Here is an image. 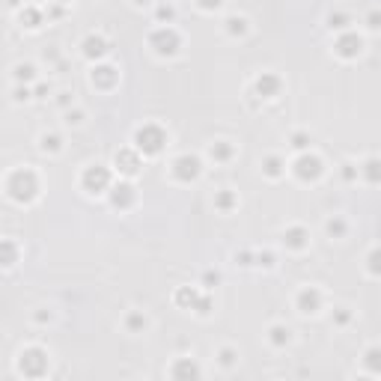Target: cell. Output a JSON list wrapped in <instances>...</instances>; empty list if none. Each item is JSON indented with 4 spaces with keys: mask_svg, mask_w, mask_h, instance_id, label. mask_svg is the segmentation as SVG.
Instances as JSON below:
<instances>
[{
    "mask_svg": "<svg viewBox=\"0 0 381 381\" xmlns=\"http://www.w3.org/2000/svg\"><path fill=\"white\" fill-rule=\"evenodd\" d=\"M18 366H21V372L24 375H42L45 372V366H48V357L39 352V349H27L24 355H21V360H18Z\"/></svg>",
    "mask_w": 381,
    "mask_h": 381,
    "instance_id": "3957f363",
    "label": "cell"
},
{
    "mask_svg": "<svg viewBox=\"0 0 381 381\" xmlns=\"http://www.w3.org/2000/svg\"><path fill=\"white\" fill-rule=\"evenodd\" d=\"M131 200V188L128 185H119L117 190H113V206H125Z\"/></svg>",
    "mask_w": 381,
    "mask_h": 381,
    "instance_id": "4fadbf2b",
    "label": "cell"
},
{
    "mask_svg": "<svg viewBox=\"0 0 381 381\" xmlns=\"http://www.w3.org/2000/svg\"><path fill=\"white\" fill-rule=\"evenodd\" d=\"M176 176H179L182 182L197 179V176H200V161H197L194 155H182V158L176 161Z\"/></svg>",
    "mask_w": 381,
    "mask_h": 381,
    "instance_id": "5b68a950",
    "label": "cell"
},
{
    "mask_svg": "<svg viewBox=\"0 0 381 381\" xmlns=\"http://www.w3.org/2000/svg\"><path fill=\"white\" fill-rule=\"evenodd\" d=\"M200 6H206V9H214V6H220V0H200Z\"/></svg>",
    "mask_w": 381,
    "mask_h": 381,
    "instance_id": "4316f807",
    "label": "cell"
},
{
    "mask_svg": "<svg viewBox=\"0 0 381 381\" xmlns=\"http://www.w3.org/2000/svg\"><path fill=\"white\" fill-rule=\"evenodd\" d=\"M134 140H137V146L146 152V155H155V152H161V146H164V131L155 128V125H146V128H140L134 134Z\"/></svg>",
    "mask_w": 381,
    "mask_h": 381,
    "instance_id": "7a4b0ae2",
    "label": "cell"
},
{
    "mask_svg": "<svg viewBox=\"0 0 381 381\" xmlns=\"http://www.w3.org/2000/svg\"><path fill=\"white\" fill-rule=\"evenodd\" d=\"M21 15H27V27H39V12H36V9H27Z\"/></svg>",
    "mask_w": 381,
    "mask_h": 381,
    "instance_id": "44dd1931",
    "label": "cell"
},
{
    "mask_svg": "<svg viewBox=\"0 0 381 381\" xmlns=\"http://www.w3.org/2000/svg\"><path fill=\"white\" fill-rule=\"evenodd\" d=\"M295 167H298V176H301V179H307V176L316 179V176H319V161H316V158H301Z\"/></svg>",
    "mask_w": 381,
    "mask_h": 381,
    "instance_id": "ba28073f",
    "label": "cell"
},
{
    "mask_svg": "<svg viewBox=\"0 0 381 381\" xmlns=\"http://www.w3.org/2000/svg\"><path fill=\"white\" fill-rule=\"evenodd\" d=\"M173 375L179 378V375H200V369L194 366V363H179L176 369H173Z\"/></svg>",
    "mask_w": 381,
    "mask_h": 381,
    "instance_id": "9a60e30c",
    "label": "cell"
},
{
    "mask_svg": "<svg viewBox=\"0 0 381 381\" xmlns=\"http://www.w3.org/2000/svg\"><path fill=\"white\" fill-rule=\"evenodd\" d=\"M6 3H9V6H18V3H21V0H6Z\"/></svg>",
    "mask_w": 381,
    "mask_h": 381,
    "instance_id": "f546056e",
    "label": "cell"
},
{
    "mask_svg": "<svg viewBox=\"0 0 381 381\" xmlns=\"http://www.w3.org/2000/svg\"><path fill=\"white\" fill-rule=\"evenodd\" d=\"M277 167H280V161H277V158H271V161H268V173H271V176H277V173H280Z\"/></svg>",
    "mask_w": 381,
    "mask_h": 381,
    "instance_id": "484cf974",
    "label": "cell"
},
{
    "mask_svg": "<svg viewBox=\"0 0 381 381\" xmlns=\"http://www.w3.org/2000/svg\"><path fill=\"white\" fill-rule=\"evenodd\" d=\"M271 342L274 346H283V342H289V328H271Z\"/></svg>",
    "mask_w": 381,
    "mask_h": 381,
    "instance_id": "5bb4252c",
    "label": "cell"
},
{
    "mask_svg": "<svg viewBox=\"0 0 381 381\" xmlns=\"http://www.w3.org/2000/svg\"><path fill=\"white\" fill-rule=\"evenodd\" d=\"M277 78H271V74H262V78H259V84H256V90L262 93V95H274L277 93Z\"/></svg>",
    "mask_w": 381,
    "mask_h": 381,
    "instance_id": "7c38bea8",
    "label": "cell"
},
{
    "mask_svg": "<svg viewBox=\"0 0 381 381\" xmlns=\"http://www.w3.org/2000/svg\"><path fill=\"white\" fill-rule=\"evenodd\" d=\"M230 30L233 33H244V18H230Z\"/></svg>",
    "mask_w": 381,
    "mask_h": 381,
    "instance_id": "603a6c76",
    "label": "cell"
},
{
    "mask_svg": "<svg viewBox=\"0 0 381 381\" xmlns=\"http://www.w3.org/2000/svg\"><path fill=\"white\" fill-rule=\"evenodd\" d=\"M286 238H289L292 247H301L304 244V230H292V233H286Z\"/></svg>",
    "mask_w": 381,
    "mask_h": 381,
    "instance_id": "d6986e66",
    "label": "cell"
},
{
    "mask_svg": "<svg viewBox=\"0 0 381 381\" xmlns=\"http://www.w3.org/2000/svg\"><path fill=\"white\" fill-rule=\"evenodd\" d=\"M134 3H146V0H134Z\"/></svg>",
    "mask_w": 381,
    "mask_h": 381,
    "instance_id": "4dcf8cb0",
    "label": "cell"
},
{
    "mask_svg": "<svg viewBox=\"0 0 381 381\" xmlns=\"http://www.w3.org/2000/svg\"><path fill=\"white\" fill-rule=\"evenodd\" d=\"M9 190H12V197L21 200V203L33 200V197H36V176H33L30 170H18V173L9 179Z\"/></svg>",
    "mask_w": 381,
    "mask_h": 381,
    "instance_id": "6da1fadb",
    "label": "cell"
},
{
    "mask_svg": "<svg viewBox=\"0 0 381 381\" xmlns=\"http://www.w3.org/2000/svg\"><path fill=\"white\" fill-rule=\"evenodd\" d=\"M84 185H87V190H93V194L104 190L107 188V170L104 167H90L87 176H84Z\"/></svg>",
    "mask_w": 381,
    "mask_h": 381,
    "instance_id": "8992f818",
    "label": "cell"
},
{
    "mask_svg": "<svg viewBox=\"0 0 381 381\" xmlns=\"http://www.w3.org/2000/svg\"><path fill=\"white\" fill-rule=\"evenodd\" d=\"M212 155H217V158H226V155H230V149H226V146H212Z\"/></svg>",
    "mask_w": 381,
    "mask_h": 381,
    "instance_id": "cb8c5ba5",
    "label": "cell"
},
{
    "mask_svg": "<svg viewBox=\"0 0 381 381\" xmlns=\"http://www.w3.org/2000/svg\"><path fill=\"white\" fill-rule=\"evenodd\" d=\"M176 45H179V36L173 33V30H158V33H152V48H155L158 54H173L176 51Z\"/></svg>",
    "mask_w": 381,
    "mask_h": 381,
    "instance_id": "277c9868",
    "label": "cell"
},
{
    "mask_svg": "<svg viewBox=\"0 0 381 381\" xmlns=\"http://www.w3.org/2000/svg\"><path fill=\"white\" fill-rule=\"evenodd\" d=\"M95 78H101V84H110V81H113V69H107V66H104V69H95V71H93V81H95Z\"/></svg>",
    "mask_w": 381,
    "mask_h": 381,
    "instance_id": "2e32d148",
    "label": "cell"
},
{
    "mask_svg": "<svg viewBox=\"0 0 381 381\" xmlns=\"http://www.w3.org/2000/svg\"><path fill=\"white\" fill-rule=\"evenodd\" d=\"M158 15H161V18H173V9H170V6H161Z\"/></svg>",
    "mask_w": 381,
    "mask_h": 381,
    "instance_id": "83f0119b",
    "label": "cell"
},
{
    "mask_svg": "<svg viewBox=\"0 0 381 381\" xmlns=\"http://www.w3.org/2000/svg\"><path fill=\"white\" fill-rule=\"evenodd\" d=\"M298 307H301V313H316L319 310V292H301V298H298Z\"/></svg>",
    "mask_w": 381,
    "mask_h": 381,
    "instance_id": "52a82bcc",
    "label": "cell"
},
{
    "mask_svg": "<svg viewBox=\"0 0 381 381\" xmlns=\"http://www.w3.org/2000/svg\"><path fill=\"white\" fill-rule=\"evenodd\" d=\"M295 146H298V149H304V146H307V137H301V134H298V137H295Z\"/></svg>",
    "mask_w": 381,
    "mask_h": 381,
    "instance_id": "f1b7e54d",
    "label": "cell"
},
{
    "mask_svg": "<svg viewBox=\"0 0 381 381\" xmlns=\"http://www.w3.org/2000/svg\"><path fill=\"white\" fill-rule=\"evenodd\" d=\"M42 149H51V152H57V149H60V137H54V134H45V137H42Z\"/></svg>",
    "mask_w": 381,
    "mask_h": 381,
    "instance_id": "ac0fdd59",
    "label": "cell"
},
{
    "mask_svg": "<svg viewBox=\"0 0 381 381\" xmlns=\"http://www.w3.org/2000/svg\"><path fill=\"white\" fill-rule=\"evenodd\" d=\"M146 325V319H140V316H131L128 319V328H143Z\"/></svg>",
    "mask_w": 381,
    "mask_h": 381,
    "instance_id": "d4e9b609",
    "label": "cell"
},
{
    "mask_svg": "<svg viewBox=\"0 0 381 381\" xmlns=\"http://www.w3.org/2000/svg\"><path fill=\"white\" fill-rule=\"evenodd\" d=\"M15 256H18L15 244H9V241H0V265H3V268H9V265L15 262Z\"/></svg>",
    "mask_w": 381,
    "mask_h": 381,
    "instance_id": "8fae6325",
    "label": "cell"
},
{
    "mask_svg": "<svg viewBox=\"0 0 381 381\" xmlns=\"http://www.w3.org/2000/svg\"><path fill=\"white\" fill-rule=\"evenodd\" d=\"M176 301H179V304H194V301H197V292H194V289H182V292L176 295Z\"/></svg>",
    "mask_w": 381,
    "mask_h": 381,
    "instance_id": "e0dca14e",
    "label": "cell"
},
{
    "mask_svg": "<svg viewBox=\"0 0 381 381\" xmlns=\"http://www.w3.org/2000/svg\"><path fill=\"white\" fill-rule=\"evenodd\" d=\"M233 360H236V352H233V349H223V352H220V363H223V366H230Z\"/></svg>",
    "mask_w": 381,
    "mask_h": 381,
    "instance_id": "7402d4cb",
    "label": "cell"
},
{
    "mask_svg": "<svg viewBox=\"0 0 381 381\" xmlns=\"http://www.w3.org/2000/svg\"><path fill=\"white\" fill-rule=\"evenodd\" d=\"M107 51V45H104V39H98V36H90V39L84 42V54L87 57H101Z\"/></svg>",
    "mask_w": 381,
    "mask_h": 381,
    "instance_id": "9c48e42d",
    "label": "cell"
},
{
    "mask_svg": "<svg viewBox=\"0 0 381 381\" xmlns=\"http://www.w3.org/2000/svg\"><path fill=\"white\" fill-rule=\"evenodd\" d=\"M117 167H119L122 173H128V176H131V173L137 170V158L131 155V152H119V155H117Z\"/></svg>",
    "mask_w": 381,
    "mask_h": 381,
    "instance_id": "30bf717a",
    "label": "cell"
},
{
    "mask_svg": "<svg viewBox=\"0 0 381 381\" xmlns=\"http://www.w3.org/2000/svg\"><path fill=\"white\" fill-rule=\"evenodd\" d=\"M15 78H18V81H30V78H33V66H18V69H15Z\"/></svg>",
    "mask_w": 381,
    "mask_h": 381,
    "instance_id": "ffe728a7",
    "label": "cell"
}]
</instances>
